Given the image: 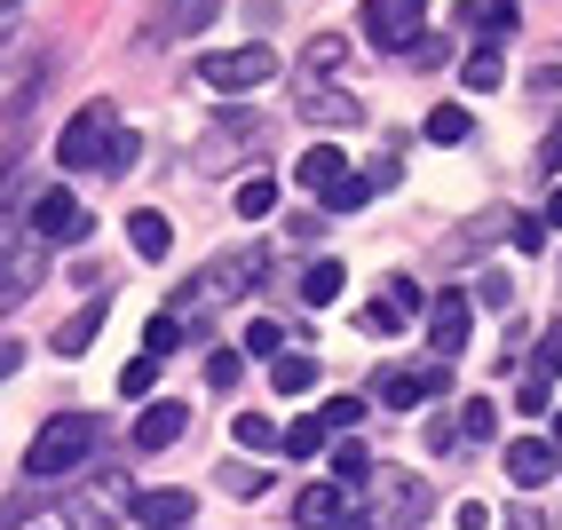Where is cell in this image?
<instances>
[{"instance_id":"obj_1","label":"cell","mask_w":562,"mask_h":530,"mask_svg":"<svg viewBox=\"0 0 562 530\" xmlns=\"http://www.w3.org/2000/svg\"><path fill=\"white\" fill-rule=\"evenodd\" d=\"M95 451H103V428L88 420V411H56V420L32 428L24 467H32V475H71L80 460H95Z\"/></svg>"},{"instance_id":"obj_2","label":"cell","mask_w":562,"mask_h":530,"mask_svg":"<svg viewBox=\"0 0 562 530\" xmlns=\"http://www.w3.org/2000/svg\"><path fill=\"white\" fill-rule=\"evenodd\" d=\"M111 143H120V111L95 95V103L71 111V127H64V143H56V159H64V174H88V167L111 159Z\"/></svg>"},{"instance_id":"obj_3","label":"cell","mask_w":562,"mask_h":530,"mask_svg":"<svg viewBox=\"0 0 562 530\" xmlns=\"http://www.w3.org/2000/svg\"><path fill=\"white\" fill-rule=\"evenodd\" d=\"M364 41L389 56H412L428 41V0H364Z\"/></svg>"},{"instance_id":"obj_4","label":"cell","mask_w":562,"mask_h":530,"mask_svg":"<svg viewBox=\"0 0 562 530\" xmlns=\"http://www.w3.org/2000/svg\"><path fill=\"white\" fill-rule=\"evenodd\" d=\"M199 80H206L214 95H254L261 80H278V48H261V41L222 48V56H206V64H199Z\"/></svg>"},{"instance_id":"obj_5","label":"cell","mask_w":562,"mask_h":530,"mask_svg":"<svg viewBox=\"0 0 562 530\" xmlns=\"http://www.w3.org/2000/svg\"><path fill=\"white\" fill-rule=\"evenodd\" d=\"M443 388H452V372H443V364H389L381 381H372V404L412 411V404H428V396H443Z\"/></svg>"},{"instance_id":"obj_6","label":"cell","mask_w":562,"mask_h":530,"mask_svg":"<svg viewBox=\"0 0 562 530\" xmlns=\"http://www.w3.org/2000/svg\"><path fill=\"white\" fill-rule=\"evenodd\" d=\"M32 230H41L48 246H71V238L95 230V214L71 199V191H41V199H32Z\"/></svg>"},{"instance_id":"obj_7","label":"cell","mask_w":562,"mask_h":530,"mask_svg":"<svg viewBox=\"0 0 562 530\" xmlns=\"http://www.w3.org/2000/svg\"><path fill=\"white\" fill-rule=\"evenodd\" d=\"M293 111L317 120V127H364V103H357L349 88H325V80H302V88H293Z\"/></svg>"},{"instance_id":"obj_8","label":"cell","mask_w":562,"mask_h":530,"mask_svg":"<svg viewBox=\"0 0 562 530\" xmlns=\"http://www.w3.org/2000/svg\"><path fill=\"white\" fill-rule=\"evenodd\" d=\"M499 460H507V483H515V490H547V483L562 475V451H554V443H539V436L507 443Z\"/></svg>"},{"instance_id":"obj_9","label":"cell","mask_w":562,"mask_h":530,"mask_svg":"<svg viewBox=\"0 0 562 530\" xmlns=\"http://www.w3.org/2000/svg\"><path fill=\"white\" fill-rule=\"evenodd\" d=\"M468 293H436V309H428V349H436V364H452L460 349H468Z\"/></svg>"},{"instance_id":"obj_10","label":"cell","mask_w":562,"mask_h":530,"mask_svg":"<svg viewBox=\"0 0 562 530\" xmlns=\"http://www.w3.org/2000/svg\"><path fill=\"white\" fill-rule=\"evenodd\" d=\"M515 16H522V0H460V24H468V41H507L515 32Z\"/></svg>"},{"instance_id":"obj_11","label":"cell","mask_w":562,"mask_h":530,"mask_svg":"<svg viewBox=\"0 0 562 530\" xmlns=\"http://www.w3.org/2000/svg\"><path fill=\"white\" fill-rule=\"evenodd\" d=\"M199 515L191 490H135V522H151V530H182Z\"/></svg>"},{"instance_id":"obj_12","label":"cell","mask_w":562,"mask_h":530,"mask_svg":"<svg viewBox=\"0 0 562 530\" xmlns=\"http://www.w3.org/2000/svg\"><path fill=\"white\" fill-rule=\"evenodd\" d=\"M293 174H302V191H333V182H349V150L341 143H317V150H302V167H293Z\"/></svg>"},{"instance_id":"obj_13","label":"cell","mask_w":562,"mask_h":530,"mask_svg":"<svg viewBox=\"0 0 562 530\" xmlns=\"http://www.w3.org/2000/svg\"><path fill=\"white\" fill-rule=\"evenodd\" d=\"M341 483H310L302 499H293V522H310V530H341Z\"/></svg>"},{"instance_id":"obj_14","label":"cell","mask_w":562,"mask_h":530,"mask_svg":"<svg viewBox=\"0 0 562 530\" xmlns=\"http://www.w3.org/2000/svg\"><path fill=\"white\" fill-rule=\"evenodd\" d=\"M182 428H191V411H182V404H151V411L135 420V451H167Z\"/></svg>"},{"instance_id":"obj_15","label":"cell","mask_w":562,"mask_h":530,"mask_svg":"<svg viewBox=\"0 0 562 530\" xmlns=\"http://www.w3.org/2000/svg\"><path fill=\"white\" fill-rule=\"evenodd\" d=\"M214 16H222V0H175V16H167V24H151L143 41H191V32H206Z\"/></svg>"},{"instance_id":"obj_16","label":"cell","mask_w":562,"mask_h":530,"mask_svg":"<svg viewBox=\"0 0 562 530\" xmlns=\"http://www.w3.org/2000/svg\"><path fill=\"white\" fill-rule=\"evenodd\" d=\"M95 332H103V293L88 301V309H71V317H64V332H56V357H88V349H95Z\"/></svg>"},{"instance_id":"obj_17","label":"cell","mask_w":562,"mask_h":530,"mask_svg":"<svg viewBox=\"0 0 562 530\" xmlns=\"http://www.w3.org/2000/svg\"><path fill=\"white\" fill-rule=\"evenodd\" d=\"M127 246H135L143 261H167V246H175L167 214H151V206H143V214H127Z\"/></svg>"},{"instance_id":"obj_18","label":"cell","mask_w":562,"mask_h":530,"mask_svg":"<svg viewBox=\"0 0 562 530\" xmlns=\"http://www.w3.org/2000/svg\"><path fill=\"white\" fill-rule=\"evenodd\" d=\"M341 293H349V270H341V261H310V270H302V301H310V309H333Z\"/></svg>"},{"instance_id":"obj_19","label":"cell","mask_w":562,"mask_h":530,"mask_svg":"<svg viewBox=\"0 0 562 530\" xmlns=\"http://www.w3.org/2000/svg\"><path fill=\"white\" fill-rule=\"evenodd\" d=\"M270 388H278V396H302V388H317V357H302V349L270 357Z\"/></svg>"},{"instance_id":"obj_20","label":"cell","mask_w":562,"mask_h":530,"mask_svg":"<svg viewBox=\"0 0 562 530\" xmlns=\"http://www.w3.org/2000/svg\"><path fill=\"white\" fill-rule=\"evenodd\" d=\"M325 467H333V483H341V490H357V483H372V451L349 436V443H333V451H325Z\"/></svg>"},{"instance_id":"obj_21","label":"cell","mask_w":562,"mask_h":530,"mask_svg":"<svg viewBox=\"0 0 562 530\" xmlns=\"http://www.w3.org/2000/svg\"><path fill=\"white\" fill-rule=\"evenodd\" d=\"M349 64V41H341V32H317V41L302 48V71H310V80H325V71H341Z\"/></svg>"},{"instance_id":"obj_22","label":"cell","mask_w":562,"mask_h":530,"mask_svg":"<svg viewBox=\"0 0 562 530\" xmlns=\"http://www.w3.org/2000/svg\"><path fill=\"white\" fill-rule=\"evenodd\" d=\"M420 135H428V143H468V135H475V120H468L460 103H436L428 120H420Z\"/></svg>"},{"instance_id":"obj_23","label":"cell","mask_w":562,"mask_h":530,"mask_svg":"<svg viewBox=\"0 0 562 530\" xmlns=\"http://www.w3.org/2000/svg\"><path fill=\"white\" fill-rule=\"evenodd\" d=\"M231 436H238L246 451H278V443H285V428L270 420V411H238V420H231Z\"/></svg>"},{"instance_id":"obj_24","label":"cell","mask_w":562,"mask_h":530,"mask_svg":"<svg viewBox=\"0 0 562 530\" xmlns=\"http://www.w3.org/2000/svg\"><path fill=\"white\" fill-rule=\"evenodd\" d=\"M428 507L420 483H389V507H381V530H412V515Z\"/></svg>"},{"instance_id":"obj_25","label":"cell","mask_w":562,"mask_h":530,"mask_svg":"<svg viewBox=\"0 0 562 530\" xmlns=\"http://www.w3.org/2000/svg\"><path fill=\"white\" fill-rule=\"evenodd\" d=\"M460 436H468V443H492V436H499V404L468 396V404H460Z\"/></svg>"},{"instance_id":"obj_26","label":"cell","mask_w":562,"mask_h":530,"mask_svg":"<svg viewBox=\"0 0 562 530\" xmlns=\"http://www.w3.org/2000/svg\"><path fill=\"white\" fill-rule=\"evenodd\" d=\"M143 340H151V357H175V349H182V340H191V325H182L175 309H167V317L151 309V325H143Z\"/></svg>"},{"instance_id":"obj_27","label":"cell","mask_w":562,"mask_h":530,"mask_svg":"<svg viewBox=\"0 0 562 530\" xmlns=\"http://www.w3.org/2000/svg\"><path fill=\"white\" fill-rule=\"evenodd\" d=\"M32 285H41V253H9V285H0V301L16 309V301H24Z\"/></svg>"},{"instance_id":"obj_28","label":"cell","mask_w":562,"mask_h":530,"mask_svg":"<svg viewBox=\"0 0 562 530\" xmlns=\"http://www.w3.org/2000/svg\"><path fill=\"white\" fill-rule=\"evenodd\" d=\"M364 404H372V396H325V411H317V420H325L333 436H349V428L364 420Z\"/></svg>"},{"instance_id":"obj_29","label":"cell","mask_w":562,"mask_h":530,"mask_svg":"<svg viewBox=\"0 0 562 530\" xmlns=\"http://www.w3.org/2000/svg\"><path fill=\"white\" fill-rule=\"evenodd\" d=\"M372 199V174H349V182H333V191H325V214H357Z\"/></svg>"},{"instance_id":"obj_30","label":"cell","mask_w":562,"mask_h":530,"mask_svg":"<svg viewBox=\"0 0 562 530\" xmlns=\"http://www.w3.org/2000/svg\"><path fill=\"white\" fill-rule=\"evenodd\" d=\"M325 436H333L325 420H293V428H285V451H293V460H317V451H325Z\"/></svg>"},{"instance_id":"obj_31","label":"cell","mask_w":562,"mask_h":530,"mask_svg":"<svg viewBox=\"0 0 562 530\" xmlns=\"http://www.w3.org/2000/svg\"><path fill=\"white\" fill-rule=\"evenodd\" d=\"M460 80H468L475 95H492V88L507 80V71H499V56H492V48H475V56H468V71H460Z\"/></svg>"},{"instance_id":"obj_32","label":"cell","mask_w":562,"mask_h":530,"mask_svg":"<svg viewBox=\"0 0 562 530\" xmlns=\"http://www.w3.org/2000/svg\"><path fill=\"white\" fill-rule=\"evenodd\" d=\"M547 404H554V372H531V381H522V396H515V411H522V420H539Z\"/></svg>"},{"instance_id":"obj_33","label":"cell","mask_w":562,"mask_h":530,"mask_svg":"<svg viewBox=\"0 0 562 530\" xmlns=\"http://www.w3.org/2000/svg\"><path fill=\"white\" fill-rule=\"evenodd\" d=\"M270 206H278V182H261V174H254V182H238V214H246V222H261Z\"/></svg>"},{"instance_id":"obj_34","label":"cell","mask_w":562,"mask_h":530,"mask_svg":"<svg viewBox=\"0 0 562 530\" xmlns=\"http://www.w3.org/2000/svg\"><path fill=\"white\" fill-rule=\"evenodd\" d=\"M246 349H254V357H285V325L254 317V325H246Z\"/></svg>"},{"instance_id":"obj_35","label":"cell","mask_w":562,"mask_h":530,"mask_svg":"<svg viewBox=\"0 0 562 530\" xmlns=\"http://www.w3.org/2000/svg\"><path fill=\"white\" fill-rule=\"evenodd\" d=\"M475 301H483V309H515V278H507V270H483Z\"/></svg>"},{"instance_id":"obj_36","label":"cell","mask_w":562,"mask_h":530,"mask_svg":"<svg viewBox=\"0 0 562 530\" xmlns=\"http://www.w3.org/2000/svg\"><path fill=\"white\" fill-rule=\"evenodd\" d=\"M238 372H246L238 349H214V357H206V388H238Z\"/></svg>"},{"instance_id":"obj_37","label":"cell","mask_w":562,"mask_h":530,"mask_svg":"<svg viewBox=\"0 0 562 530\" xmlns=\"http://www.w3.org/2000/svg\"><path fill=\"white\" fill-rule=\"evenodd\" d=\"M159 364H167V357H135V364L120 372V388H127V396H151V381H159Z\"/></svg>"},{"instance_id":"obj_38","label":"cell","mask_w":562,"mask_h":530,"mask_svg":"<svg viewBox=\"0 0 562 530\" xmlns=\"http://www.w3.org/2000/svg\"><path fill=\"white\" fill-rule=\"evenodd\" d=\"M531 372H562V317L539 332V364H531Z\"/></svg>"},{"instance_id":"obj_39","label":"cell","mask_w":562,"mask_h":530,"mask_svg":"<svg viewBox=\"0 0 562 530\" xmlns=\"http://www.w3.org/2000/svg\"><path fill=\"white\" fill-rule=\"evenodd\" d=\"M396 325H404V309H396V301H372V309H364V332H381V340H389Z\"/></svg>"},{"instance_id":"obj_40","label":"cell","mask_w":562,"mask_h":530,"mask_svg":"<svg viewBox=\"0 0 562 530\" xmlns=\"http://www.w3.org/2000/svg\"><path fill=\"white\" fill-rule=\"evenodd\" d=\"M515 246H522V253H547V214H539V222L522 214V222H515Z\"/></svg>"},{"instance_id":"obj_41","label":"cell","mask_w":562,"mask_h":530,"mask_svg":"<svg viewBox=\"0 0 562 530\" xmlns=\"http://www.w3.org/2000/svg\"><path fill=\"white\" fill-rule=\"evenodd\" d=\"M135 143H143V135H127V127H120V143H111V159H103V174H127V167H135Z\"/></svg>"},{"instance_id":"obj_42","label":"cell","mask_w":562,"mask_h":530,"mask_svg":"<svg viewBox=\"0 0 562 530\" xmlns=\"http://www.w3.org/2000/svg\"><path fill=\"white\" fill-rule=\"evenodd\" d=\"M539 167H547V174H562V120H554V127H547V143H539Z\"/></svg>"},{"instance_id":"obj_43","label":"cell","mask_w":562,"mask_h":530,"mask_svg":"<svg viewBox=\"0 0 562 530\" xmlns=\"http://www.w3.org/2000/svg\"><path fill=\"white\" fill-rule=\"evenodd\" d=\"M452 522H460V530H492V507H483V499H468V507H460Z\"/></svg>"},{"instance_id":"obj_44","label":"cell","mask_w":562,"mask_h":530,"mask_svg":"<svg viewBox=\"0 0 562 530\" xmlns=\"http://www.w3.org/2000/svg\"><path fill=\"white\" fill-rule=\"evenodd\" d=\"M547 230H562V182L547 191Z\"/></svg>"},{"instance_id":"obj_45","label":"cell","mask_w":562,"mask_h":530,"mask_svg":"<svg viewBox=\"0 0 562 530\" xmlns=\"http://www.w3.org/2000/svg\"><path fill=\"white\" fill-rule=\"evenodd\" d=\"M554 436H562V420H554Z\"/></svg>"}]
</instances>
